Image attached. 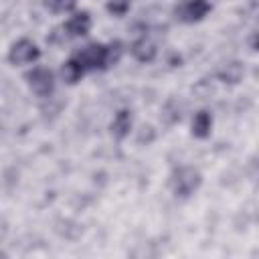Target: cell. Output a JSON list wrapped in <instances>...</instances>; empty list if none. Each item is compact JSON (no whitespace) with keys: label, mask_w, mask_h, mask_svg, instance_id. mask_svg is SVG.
I'll list each match as a JSON object with an SVG mask.
<instances>
[{"label":"cell","mask_w":259,"mask_h":259,"mask_svg":"<svg viewBox=\"0 0 259 259\" xmlns=\"http://www.w3.org/2000/svg\"><path fill=\"white\" fill-rule=\"evenodd\" d=\"M121 55V45L111 42V45H101L93 42L83 47L79 53L73 55V59L83 67V71H93V69H107L119 61Z\"/></svg>","instance_id":"cell-1"},{"label":"cell","mask_w":259,"mask_h":259,"mask_svg":"<svg viewBox=\"0 0 259 259\" xmlns=\"http://www.w3.org/2000/svg\"><path fill=\"white\" fill-rule=\"evenodd\" d=\"M202 182V176L196 168H190V166H184V168H178L174 174H172V190L176 196L180 198H186L190 196L194 190H198Z\"/></svg>","instance_id":"cell-2"},{"label":"cell","mask_w":259,"mask_h":259,"mask_svg":"<svg viewBox=\"0 0 259 259\" xmlns=\"http://www.w3.org/2000/svg\"><path fill=\"white\" fill-rule=\"evenodd\" d=\"M38 57H40L38 47L28 38L16 40L8 51V61L12 65H28V63H34Z\"/></svg>","instance_id":"cell-3"},{"label":"cell","mask_w":259,"mask_h":259,"mask_svg":"<svg viewBox=\"0 0 259 259\" xmlns=\"http://www.w3.org/2000/svg\"><path fill=\"white\" fill-rule=\"evenodd\" d=\"M26 81L30 85V89L38 95V97H49L55 89V77L49 69L45 67H36L26 75Z\"/></svg>","instance_id":"cell-4"},{"label":"cell","mask_w":259,"mask_h":259,"mask_svg":"<svg viewBox=\"0 0 259 259\" xmlns=\"http://www.w3.org/2000/svg\"><path fill=\"white\" fill-rule=\"evenodd\" d=\"M208 10H210V4L206 0L190 2V4H182L180 2V6H176V16L180 20H184V22H196V20L204 18L208 14Z\"/></svg>","instance_id":"cell-5"},{"label":"cell","mask_w":259,"mask_h":259,"mask_svg":"<svg viewBox=\"0 0 259 259\" xmlns=\"http://www.w3.org/2000/svg\"><path fill=\"white\" fill-rule=\"evenodd\" d=\"M65 30L69 36H85L91 30V16L87 12H79V14L71 16L65 22Z\"/></svg>","instance_id":"cell-6"},{"label":"cell","mask_w":259,"mask_h":259,"mask_svg":"<svg viewBox=\"0 0 259 259\" xmlns=\"http://www.w3.org/2000/svg\"><path fill=\"white\" fill-rule=\"evenodd\" d=\"M130 130H132V113L127 109H119L111 121V134L117 140H121L130 134Z\"/></svg>","instance_id":"cell-7"},{"label":"cell","mask_w":259,"mask_h":259,"mask_svg":"<svg viewBox=\"0 0 259 259\" xmlns=\"http://www.w3.org/2000/svg\"><path fill=\"white\" fill-rule=\"evenodd\" d=\"M132 55L142 63H150L156 57V45L148 38H140L132 45Z\"/></svg>","instance_id":"cell-8"},{"label":"cell","mask_w":259,"mask_h":259,"mask_svg":"<svg viewBox=\"0 0 259 259\" xmlns=\"http://www.w3.org/2000/svg\"><path fill=\"white\" fill-rule=\"evenodd\" d=\"M210 127H212V117L208 111H198L192 119V136L196 138H208L210 136Z\"/></svg>","instance_id":"cell-9"},{"label":"cell","mask_w":259,"mask_h":259,"mask_svg":"<svg viewBox=\"0 0 259 259\" xmlns=\"http://www.w3.org/2000/svg\"><path fill=\"white\" fill-rule=\"evenodd\" d=\"M61 75H63V79H65L67 83H71V85H73V83H77V81H79V79L85 75V71H83V67H81V65H79V63H77L73 57H71V59H69V61L63 65Z\"/></svg>","instance_id":"cell-10"},{"label":"cell","mask_w":259,"mask_h":259,"mask_svg":"<svg viewBox=\"0 0 259 259\" xmlns=\"http://www.w3.org/2000/svg\"><path fill=\"white\" fill-rule=\"evenodd\" d=\"M243 77V67L239 63H231L221 71V79L225 83H239Z\"/></svg>","instance_id":"cell-11"},{"label":"cell","mask_w":259,"mask_h":259,"mask_svg":"<svg viewBox=\"0 0 259 259\" xmlns=\"http://www.w3.org/2000/svg\"><path fill=\"white\" fill-rule=\"evenodd\" d=\"M130 4H132V0H109L107 2V10L111 14H115V16H121V14H125L130 10Z\"/></svg>","instance_id":"cell-12"},{"label":"cell","mask_w":259,"mask_h":259,"mask_svg":"<svg viewBox=\"0 0 259 259\" xmlns=\"http://www.w3.org/2000/svg\"><path fill=\"white\" fill-rule=\"evenodd\" d=\"M75 6V0H53V8L63 12V10H71Z\"/></svg>","instance_id":"cell-13"},{"label":"cell","mask_w":259,"mask_h":259,"mask_svg":"<svg viewBox=\"0 0 259 259\" xmlns=\"http://www.w3.org/2000/svg\"><path fill=\"white\" fill-rule=\"evenodd\" d=\"M190 2H202V0H182V4H190Z\"/></svg>","instance_id":"cell-14"}]
</instances>
